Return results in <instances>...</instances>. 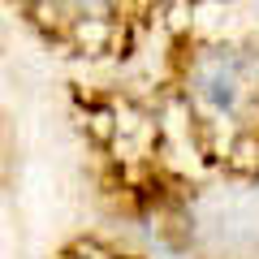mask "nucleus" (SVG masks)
<instances>
[{"instance_id":"nucleus-1","label":"nucleus","mask_w":259,"mask_h":259,"mask_svg":"<svg viewBox=\"0 0 259 259\" xmlns=\"http://www.w3.org/2000/svg\"><path fill=\"white\" fill-rule=\"evenodd\" d=\"M65 5H78V9H95V5H104V0H65Z\"/></svg>"}]
</instances>
